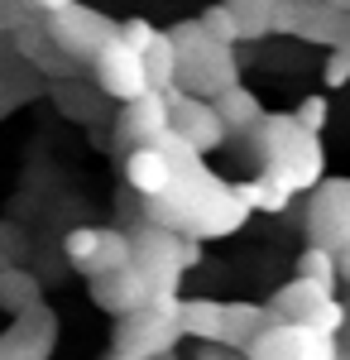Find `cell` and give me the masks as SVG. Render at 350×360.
I'll use <instances>...</instances> for the list:
<instances>
[{"label": "cell", "instance_id": "obj_25", "mask_svg": "<svg viewBox=\"0 0 350 360\" xmlns=\"http://www.w3.org/2000/svg\"><path fill=\"white\" fill-rule=\"evenodd\" d=\"M34 303H44V298H39V278L29 274V269L5 264V269H0V307L20 317V312H25V307H34Z\"/></svg>", "mask_w": 350, "mask_h": 360}, {"label": "cell", "instance_id": "obj_11", "mask_svg": "<svg viewBox=\"0 0 350 360\" xmlns=\"http://www.w3.org/2000/svg\"><path fill=\"white\" fill-rule=\"evenodd\" d=\"M53 346H58V312L48 303H34L0 336V360H48Z\"/></svg>", "mask_w": 350, "mask_h": 360}, {"label": "cell", "instance_id": "obj_7", "mask_svg": "<svg viewBox=\"0 0 350 360\" xmlns=\"http://www.w3.org/2000/svg\"><path fill=\"white\" fill-rule=\"evenodd\" d=\"M302 226H307L312 245L331 250V255H346L350 250V183L346 178H322L312 188Z\"/></svg>", "mask_w": 350, "mask_h": 360}, {"label": "cell", "instance_id": "obj_13", "mask_svg": "<svg viewBox=\"0 0 350 360\" xmlns=\"http://www.w3.org/2000/svg\"><path fill=\"white\" fill-rule=\"evenodd\" d=\"M168 130V106H163V91H144L135 101H125L120 106V120H115V139L120 144H154V139Z\"/></svg>", "mask_w": 350, "mask_h": 360}, {"label": "cell", "instance_id": "obj_12", "mask_svg": "<svg viewBox=\"0 0 350 360\" xmlns=\"http://www.w3.org/2000/svg\"><path fill=\"white\" fill-rule=\"evenodd\" d=\"M322 336L326 332H307V327H293V322H269L245 346V360H312Z\"/></svg>", "mask_w": 350, "mask_h": 360}, {"label": "cell", "instance_id": "obj_28", "mask_svg": "<svg viewBox=\"0 0 350 360\" xmlns=\"http://www.w3.org/2000/svg\"><path fill=\"white\" fill-rule=\"evenodd\" d=\"M197 29L212 39V44H226V49H235L240 39H235V25H231V15L221 10V5H207L202 15H197Z\"/></svg>", "mask_w": 350, "mask_h": 360}, {"label": "cell", "instance_id": "obj_38", "mask_svg": "<svg viewBox=\"0 0 350 360\" xmlns=\"http://www.w3.org/2000/svg\"><path fill=\"white\" fill-rule=\"evenodd\" d=\"M110 360H125V356H110Z\"/></svg>", "mask_w": 350, "mask_h": 360}, {"label": "cell", "instance_id": "obj_29", "mask_svg": "<svg viewBox=\"0 0 350 360\" xmlns=\"http://www.w3.org/2000/svg\"><path fill=\"white\" fill-rule=\"evenodd\" d=\"M154 39H159V29L149 25V20H139V15L135 20H115V44H125L130 53H144Z\"/></svg>", "mask_w": 350, "mask_h": 360}, {"label": "cell", "instance_id": "obj_8", "mask_svg": "<svg viewBox=\"0 0 350 360\" xmlns=\"http://www.w3.org/2000/svg\"><path fill=\"white\" fill-rule=\"evenodd\" d=\"M178 322L173 312H159V307H135L125 317H115V356L125 360H159L178 351Z\"/></svg>", "mask_w": 350, "mask_h": 360}, {"label": "cell", "instance_id": "obj_15", "mask_svg": "<svg viewBox=\"0 0 350 360\" xmlns=\"http://www.w3.org/2000/svg\"><path fill=\"white\" fill-rule=\"evenodd\" d=\"M125 183L139 193V202L163 197V193H168V183H173V164H168V154H163L159 144L130 149V159H125Z\"/></svg>", "mask_w": 350, "mask_h": 360}, {"label": "cell", "instance_id": "obj_33", "mask_svg": "<svg viewBox=\"0 0 350 360\" xmlns=\"http://www.w3.org/2000/svg\"><path fill=\"white\" fill-rule=\"evenodd\" d=\"M322 77H326V86H346V77H350V49H331Z\"/></svg>", "mask_w": 350, "mask_h": 360}, {"label": "cell", "instance_id": "obj_6", "mask_svg": "<svg viewBox=\"0 0 350 360\" xmlns=\"http://www.w3.org/2000/svg\"><path fill=\"white\" fill-rule=\"evenodd\" d=\"M44 29H48V39L58 44V53L72 58V63H91L115 39V20L101 15V10H91V5H82V0H72L67 10L48 15Z\"/></svg>", "mask_w": 350, "mask_h": 360}, {"label": "cell", "instance_id": "obj_16", "mask_svg": "<svg viewBox=\"0 0 350 360\" xmlns=\"http://www.w3.org/2000/svg\"><path fill=\"white\" fill-rule=\"evenodd\" d=\"M269 322H273V317H269V307H264V303H221V346L245 356V346L264 332Z\"/></svg>", "mask_w": 350, "mask_h": 360}, {"label": "cell", "instance_id": "obj_1", "mask_svg": "<svg viewBox=\"0 0 350 360\" xmlns=\"http://www.w3.org/2000/svg\"><path fill=\"white\" fill-rule=\"evenodd\" d=\"M154 144L173 164V183H168L163 197L144 202V221L149 226L173 231L183 240H216V236H235L249 221V207L240 202L235 183H226L221 173H212L197 149H188L173 130H163Z\"/></svg>", "mask_w": 350, "mask_h": 360}, {"label": "cell", "instance_id": "obj_24", "mask_svg": "<svg viewBox=\"0 0 350 360\" xmlns=\"http://www.w3.org/2000/svg\"><path fill=\"white\" fill-rule=\"evenodd\" d=\"M346 274V255H331L322 245H307L297 255V278H307V283H317L326 293H336V283Z\"/></svg>", "mask_w": 350, "mask_h": 360}, {"label": "cell", "instance_id": "obj_27", "mask_svg": "<svg viewBox=\"0 0 350 360\" xmlns=\"http://www.w3.org/2000/svg\"><path fill=\"white\" fill-rule=\"evenodd\" d=\"M235 193H240V202L249 207V212H283L288 202H293V193H283L273 178H264V173H254L249 183H235Z\"/></svg>", "mask_w": 350, "mask_h": 360}, {"label": "cell", "instance_id": "obj_36", "mask_svg": "<svg viewBox=\"0 0 350 360\" xmlns=\"http://www.w3.org/2000/svg\"><path fill=\"white\" fill-rule=\"evenodd\" d=\"M307 5H326V10H341V15H350V0H307Z\"/></svg>", "mask_w": 350, "mask_h": 360}, {"label": "cell", "instance_id": "obj_34", "mask_svg": "<svg viewBox=\"0 0 350 360\" xmlns=\"http://www.w3.org/2000/svg\"><path fill=\"white\" fill-rule=\"evenodd\" d=\"M20 5H25L34 20H48V15H58V10H67L72 0H20Z\"/></svg>", "mask_w": 350, "mask_h": 360}, {"label": "cell", "instance_id": "obj_30", "mask_svg": "<svg viewBox=\"0 0 350 360\" xmlns=\"http://www.w3.org/2000/svg\"><path fill=\"white\" fill-rule=\"evenodd\" d=\"M302 10H307V0H273L269 29H273V34H297V25H302Z\"/></svg>", "mask_w": 350, "mask_h": 360}, {"label": "cell", "instance_id": "obj_32", "mask_svg": "<svg viewBox=\"0 0 350 360\" xmlns=\"http://www.w3.org/2000/svg\"><path fill=\"white\" fill-rule=\"evenodd\" d=\"M29 20H34V15H29L20 0H0V34H5V39H10L15 29H25Z\"/></svg>", "mask_w": 350, "mask_h": 360}, {"label": "cell", "instance_id": "obj_5", "mask_svg": "<svg viewBox=\"0 0 350 360\" xmlns=\"http://www.w3.org/2000/svg\"><path fill=\"white\" fill-rule=\"evenodd\" d=\"M130 269L144 278L149 298L178 293V283H183L178 236H173V231H159V226H149V221H139L135 231H130Z\"/></svg>", "mask_w": 350, "mask_h": 360}, {"label": "cell", "instance_id": "obj_35", "mask_svg": "<svg viewBox=\"0 0 350 360\" xmlns=\"http://www.w3.org/2000/svg\"><path fill=\"white\" fill-rule=\"evenodd\" d=\"M192 360H245L240 351H226V346H197V356Z\"/></svg>", "mask_w": 350, "mask_h": 360}, {"label": "cell", "instance_id": "obj_31", "mask_svg": "<svg viewBox=\"0 0 350 360\" xmlns=\"http://www.w3.org/2000/svg\"><path fill=\"white\" fill-rule=\"evenodd\" d=\"M293 125H302L307 135H322V125H326V96H307V101L293 111Z\"/></svg>", "mask_w": 350, "mask_h": 360}, {"label": "cell", "instance_id": "obj_3", "mask_svg": "<svg viewBox=\"0 0 350 360\" xmlns=\"http://www.w3.org/2000/svg\"><path fill=\"white\" fill-rule=\"evenodd\" d=\"M168 44H173V58H178V72H173V91L183 96H197V101H216L221 91L240 86V63H235V49L226 44H212L197 20H183V25L163 29Z\"/></svg>", "mask_w": 350, "mask_h": 360}, {"label": "cell", "instance_id": "obj_2", "mask_svg": "<svg viewBox=\"0 0 350 360\" xmlns=\"http://www.w3.org/2000/svg\"><path fill=\"white\" fill-rule=\"evenodd\" d=\"M249 154L259 159V173L273 178L283 193H312L326 178V154L322 135H307L302 125H293V115H269L249 130Z\"/></svg>", "mask_w": 350, "mask_h": 360}, {"label": "cell", "instance_id": "obj_17", "mask_svg": "<svg viewBox=\"0 0 350 360\" xmlns=\"http://www.w3.org/2000/svg\"><path fill=\"white\" fill-rule=\"evenodd\" d=\"M216 120L226 125V135H249L259 120H264V101L249 91V86H231V91H221L212 101Z\"/></svg>", "mask_w": 350, "mask_h": 360}, {"label": "cell", "instance_id": "obj_21", "mask_svg": "<svg viewBox=\"0 0 350 360\" xmlns=\"http://www.w3.org/2000/svg\"><path fill=\"white\" fill-rule=\"evenodd\" d=\"M221 10L231 15V25H235V39L240 44H259V39H269L273 29V0H221Z\"/></svg>", "mask_w": 350, "mask_h": 360}, {"label": "cell", "instance_id": "obj_14", "mask_svg": "<svg viewBox=\"0 0 350 360\" xmlns=\"http://www.w3.org/2000/svg\"><path fill=\"white\" fill-rule=\"evenodd\" d=\"M91 298H96V307H101V312L125 317V312H135V307L149 303V288H144V278L125 264V269H110V274L91 278Z\"/></svg>", "mask_w": 350, "mask_h": 360}, {"label": "cell", "instance_id": "obj_4", "mask_svg": "<svg viewBox=\"0 0 350 360\" xmlns=\"http://www.w3.org/2000/svg\"><path fill=\"white\" fill-rule=\"evenodd\" d=\"M264 307H269L273 322H293V327L326 332V336H336V332H341V322H346L341 298H336V293H326V288H317V283H307V278L283 283V288H278Z\"/></svg>", "mask_w": 350, "mask_h": 360}, {"label": "cell", "instance_id": "obj_9", "mask_svg": "<svg viewBox=\"0 0 350 360\" xmlns=\"http://www.w3.org/2000/svg\"><path fill=\"white\" fill-rule=\"evenodd\" d=\"M163 106H168V130L183 139L188 149H197L202 159L216 154L226 144V125L216 120L212 101H197V96H183V91H163Z\"/></svg>", "mask_w": 350, "mask_h": 360}, {"label": "cell", "instance_id": "obj_23", "mask_svg": "<svg viewBox=\"0 0 350 360\" xmlns=\"http://www.w3.org/2000/svg\"><path fill=\"white\" fill-rule=\"evenodd\" d=\"M53 101L63 106V115L86 120V125L106 115V96H101L96 86H82V77H72V82H53Z\"/></svg>", "mask_w": 350, "mask_h": 360}, {"label": "cell", "instance_id": "obj_37", "mask_svg": "<svg viewBox=\"0 0 350 360\" xmlns=\"http://www.w3.org/2000/svg\"><path fill=\"white\" fill-rule=\"evenodd\" d=\"M159 360H178V356H159Z\"/></svg>", "mask_w": 350, "mask_h": 360}, {"label": "cell", "instance_id": "obj_10", "mask_svg": "<svg viewBox=\"0 0 350 360\" xmlns=\"http://www.w3.org/2000/svg\"><path fill=\"white\" fill-rule=\"evenodd\" d=\"M91 68V86L106 96V101H135V96H144L149 91V77H144V63H139V53H130L125 44H115L110 39L101 53L86 63Z\"/></svg>", "mask_w": 350, "mask_h": 360}, {"label": "cell", "instance_id": "obj_26", "mask_svg": "<svg viewBox=\"0 0 350 360\" xmlns=\"http://www.w3.org/2000/svg\"><path fill=\"white\" fill-rule=\"evenodd\" d=\"M144 63V77H149V91H173V72H178V58H173V44H168V34L159 29V39L139 53Z\"/></svg>", "mask_w": 350, "mask_h": 360}, {"label": "cell", "instance_id": "obj_18", "mask_svg": "<svg viewBox=\"0 0 350 360\" xmlns=\"http://www.w3.org/2000/svg\"><path fill=\"white\" fill-rule=\"evenodd\" d=\"M297 39L322 44L326 53H331V49H350V15L326 10V5H307V10H302V25H297Z\"/></svg>", "mask_w": 350, "mask_h": 360}, {"label": "cell", "instance_id": "obj_19", "mask_svg": "<svg viewBox=\"0 0 350 360\" xmlns=\"http://www.w3.org/2000/svg\"><path fill=\"white\" fill-rule=\"evenodd\" d=\"M173 322H178V336H192L202 346H221V303H212V298H183Z\"/></svg>", "mask_w": 350, "mask_h": 360}, {"label": "cell", "instance_id": "obj_20", "mask_svg": "<svg viewBox=\"0 0 350 360\" xmlns=\"http://www.w3.org/2000/svg\"><path fill=\"white\" fill-rule=\"evenodd\" d=\"M39 91H44V82H39L25 63L15 58V49H10V53H0V115L20 111V106L34 101Z\"/></svg>", "mask_w": 350, "mask_h": 360}, {"label": "cell", "instance_id": "obj_22", "mask_svg": "<svg viewBox=\"0 0 350 360\" xmlns=\"http://www.w3.org/2000/svg\"><path fill=\"white\" fill-rule=\"evenodd\" d=\"M130 264V236L115 231V226H96V250H91V264L82 269L86 278H101L110 269H125Z\"/></svg>", "mask_w": 350, "mask_h": 360}]
</instances>
